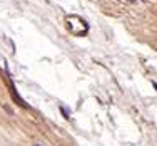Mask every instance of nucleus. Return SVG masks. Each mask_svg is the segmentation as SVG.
<instances>
[{
  "instance_id": "nucleus-2",
  "label": "nucleus",
  "mask_w": 157,
  "mask_h": 146,
  "mask_svg": "<svg viewBox=\"0 0 157 146\" xmlns=\"http://www.w3.org/2000/svg\"><path fill=\"white\" fill-rule=\"evenodd\" d=\"M34 146H40V145H34Z\"/></svg>"
},
{
  "instance_id": "nucleus-1",
  "label": "nucleus",
  "mask_w": 157,
  "mask_h": 146,
  "mask_svg": "<svg viewBox=\"0 0 157 146\" xmlns=\"http://www.w3.org/2000/svg\"><path fill=\"white\" fill-rule=\"evenodd\" d=\"M2 107H4V109H5V111H7V112H9V116H13V111H12V109H10L9 106H7V104H2Z\"/></svg>"
}]
</instances>
